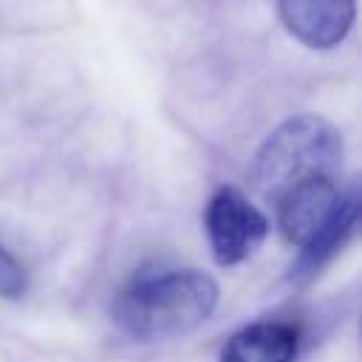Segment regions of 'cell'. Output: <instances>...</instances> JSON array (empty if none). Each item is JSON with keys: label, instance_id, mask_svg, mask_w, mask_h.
Listing matches in <instances>:
<instances>
[{"label": "cell", "instance_id": "4", "mask_svg": "<svg viewBox=\"0 0 362 362\" xmlns=\"http://www.w3.org/2000/svg\"><path fill=\"white\" fill-rule=\"evenodd\" d=\"M286 31L314 51L339 45L356 17V0H277Z\"/></svg>", "mask_w": 362, "mask_h": 362}, {"label": "cell", "instance_id": "3", "mask_svg": "<svg viewBox=\"0 0 362 362\" xmlns=\"http://www.w3.org/2000/svg\"><path fill=\"white\" fill-rule=\"evenodd\" d=\"M204 229L218 266H238L269 235V218L235 187H218L204 209Z\"/></svg>", "mask_w": 362, "mask_h": 362}, {"label": "cell", "instance_id": "2", "mask_svg": "<svg viewBox=\"0 0 362 362\" xmlns=\"http://www.w3.org/2000/svg\"><path fill=\"white\" fill-rule=\"evenodd\" d=\"M342 167V133L320 113H300L280 122L252 158L255 189L277 201L308 178H337Z\"/></svg>", "mask_w": 362, "mask_h": 362}, {"label": "cell", "instance_id": "8", "mask_svg": "<svg viewBox=\"0 0 362 362\" xmlns=\"http://www.w3.org/2000/svg\"><path fill=\"white\" fill-rule=\"evenodd\" d=\"M28 288V274L25 269L17 263V257L0 243V297L6 300H17L23 297Z\"/></svg>", "mask_w": 362, "mask_h": 362}, {"label": "cell", "instance_id": "5", "mask_svg": "<svg viewBox=\"0 0 362 362\" xmlns=\"http://www.w3.org/2000/svg\"><path fill=\"white\" fill-rule=\"evenodd\" d=\"M342 192L337 189L334 178H308L288 192H283L277 204V223L283 238L291 246H305L322 226L325 221L337 212Z\"/></svg>", "mask_w": 362, "mask_h": 362}, {"label": "cell", "instance_id": "1", "mask_svg": "<svg viewBox=\"0 0 362 362\" xmlns=\"http://www.w3.org/2000/svg\"><path fill=\"white\" fill-rule=\"evenodd\" d=\"M218 283L198 269L139 272L113 303L116 325L139 342L178 339L201 328L218 308Z\"/></svg>", "mask_w": 362, "mask_h": 362}, {"label": "cell", "instance_id": "7", "mask_svg": "<svg viewBox=\"0 0 362 362\" xmlns=\"http://www.w3.org/2000/svg\"><path fill=\"white\" fill-rule=\"evenodd\" d=\"M356 218H359L356 192H354V189H351V192H342L337 212L325 221V226H322L305 246H300V255H297V260L291 263V280L314 277V274L345 246V240L354 235Z\"/></svg>", "mask_w": 362, "mask_h": 362}, {"label": "cell", "instance_id": "6", "mask_svg": "<svg viewBox=\"0 0 362 362\" xmlns=\"http://www.w3.org/2000/svg\"><path fill=\"white\" fill-rule=\"evenodd\" d=\"M300 351V331L291 322H252L235 331L221 354L218 362H297Z\"/></svg>", "mask_w": 362, "mask_h": 362}]
</instances>
